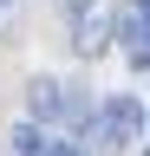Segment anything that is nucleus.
Returning <instances> with one entry per match:
<instances>
[{"mask_svg": "<svg viewBox=\"0 0 150 156\" xmlns=\"http://www.w3.org/2000/svg\"><path fill=\"white\" fill-rule=\"evenodd\" d=\"M26 111H33L26 124H39V130H52V136L91 124V104H85L72 85H59V78H33V85H26Z\"/></svg>", "mask_w": 150, "mask_h": 156, "instance_id": "nucleus-1", "label": "nucleus"}, {"mask_svg": "<svg viewBox=\"0 0 150 156\" xmlns=\"http://www.w3.org/2000/svg\"><path fill=\"white\" fill-rule=\"evenodd\" d=\"M13 156H79V143H65V136H52L39 124H20L13 130Z\"/></svg>", "mask_w": 150, "mask_h": 156, "instance_id": "nucleus-4", "label": "nucleus"}, {"mask_svg": "<svg viewBox=\"0 0 150 156\" xmlns=\"http://www.w3.org/2000/svg\"><path fill=\"white\" fill-rule=\"evenodd\" d=\"M144 104L130 91L118 98H104V104H91V124H85V143H98V150H130V143H144Z\"/></svg>", "mask_w": 150, "mask_h": 156, "instance_id": "nucleus-2", "label": "nucleus"}, {"mask_svg": "<svg viewBox=\"0 0 150 156\" xmlns=\"http://www.w3.org/2000/svg\"><path fill=\"white\" fill-rule=\"evenodd\" d=\"M0 7H7V0H0Z\"/></svg>", "mask_w": 150, "mask_h": 156, "instance_id": "nucleus-6", "label": "nucleus"}, {"mask_svg": "<svg viewBox=\"0 0 150 156\" xmlns=\"http://www.w3.org/2000/svg\"><path fill=\"white\" fill-rule=\"evenodd\" d=\"M65 7H79V0H65Z\"/></svg>", "mask_w": 150, "mask_h": 156, "instance_id": "nucleus-5", "label": "nucleus"}, {"mask_svg": "<svg viewBox=\"0 0 150 156\" xmlns=\"http://www.w3.org/2000/svg\"><path fill=\"white\" fill-rule=\"evenodd\" d=\"M144 156H150V150H144Z\"/></svg>", "mask_w": 150, "mask_h": 156, "instance_id": "nucleus-7", "label": "nucleus"}, {"mask_svg": "<svg viewBox=\"0 0 150 156\" xmlns=\"http://www.w3.org/2000/svg\"><path fill=\"white\" fill-rule=\"evenodd\" d=\"M65 20H72V46H79L85 58L91 52H104V39H111V20L91 7V0H79V7H65Z\"/></svg>", "mask_w": 150, "mask_h": 156, "instance_id": "nucleus-3", "label": "nucleus"}]
</instances>
